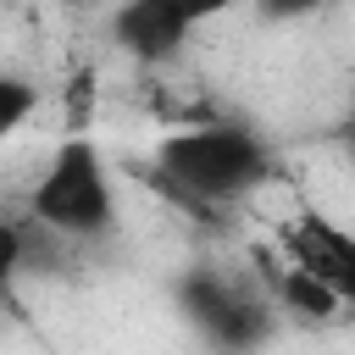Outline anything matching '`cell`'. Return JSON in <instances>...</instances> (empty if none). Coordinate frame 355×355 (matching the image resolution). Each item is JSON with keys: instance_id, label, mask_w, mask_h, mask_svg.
I'll return each instance as SVG.
<instances>
[{"instance_id": "8", "label": "cell", "mask_w": 355, "mask_h": 355, "mask_svg": "<svg viewBox=\"0 0 355 355\" xmlns=\"http://www.w3.org/2000/svg\"><path fill=\"white\" fill-rule=\"evenodd\" d=\"M33 255V222H0V294L11 300V283L28 272Z\"/></svg>"}, {"instance_id": "1", "label": "cell", "mask_w": 355, "mask_h": 355, "mask_svg": "<svg viewBox=\"0 0 355 355\" xmlns=\"http://www.w3.org/2000/svg\"><path fill=\"white\" fill-rule=\"evenodd\" d=\"M150 183L183 211L211 216L272 183V150L244 122H178L150 155Z\"/></svg>"}, {"instance_id": "6", "label": "cell", "mask_w": 355, "mask_h": 355, "mask_svg": "<svg viewBox=\"0 0 355 355\" xmlns=\"http://www.w3.org/2000/svg\"><path fill=\"white\" fill-rule=\"evenodd\" d=\"M261 261H266V255H261ZM261 277H266L272 311H288L294 322H333V316L344 311V300H338L333 288H322L316 277H305V272L288 266V261H266Z\"/></svg>"}, {"instance_id": "7", "label": "cell", "mask_w": 355, "mask_h": 355, "mask_svg": "<svg viewBox=\"0 0 355 355\" xmlns=\"http://www.w3.org/2000/svg\"><path fill=\"white\" fill-rule=\"evenodd\" d=\"M39 100H44V89H39L33 78H22V72H0V144L33 122Z\"/></svg>"}, {"instance_id": "5", "label": "cell", "mask_w": 355, "mask_h": 355, "mask_svg": "<svg viewBox=\"0 0 355 355\" xmlns=\"http://www.w3.org/2000/svg\"><path fill=\"white\" fill-rule=\"evenodd\" d=\"M200 22H205L200 11H183L172 0H133V6L111 11V39L139 67H172L183 55V44L194 39Z\"/></svg>"}, {"instance_id": "3", "label": "cell", "mask_w": 355, "mask_h": 355, "mask_svg": "<svg viewBox=\"0 0 355 355\" xmlns=\"http://www.w3.org/2000/svg\"><path fill=\"white\" fill-rule=\"evenodd\" d=\"M178 305L194 322V333L222 355H250L272 333V294L250 288L239 272L200 261L178 277Z\"/></svg>"}, {"instance_id": "2", "label": "cell", "mask_w": 355, "mask_h": 355, "mask_svg": "<svg viewBox=\"0 0 355 355\" xmlns=\"http://www.w3.org/2000/svg\"><path fill=\"white\" fill-rule=\"evenodd\" d=\"M28 216L61 244H100L116 233V222H122L116 183L89 133H67L50 150V161L28 194Z\"/></svg>"}, {"instance_id": "4", "label": "cell", "mask_w": 355, "mask_h": 355, "mask_svg": "<svg viewBox=\"0 0 355 355\" xmlns=\"http://www.w3.org/2000/svg\"><path fill=\"white\" fill-rule=\"evenodd\" d=\"M283 261L300 266L305 277H316L322 288H333L344 305H355V233L338 227L322 211H300L283 227Z\"/></svg>"}]
</instances>
